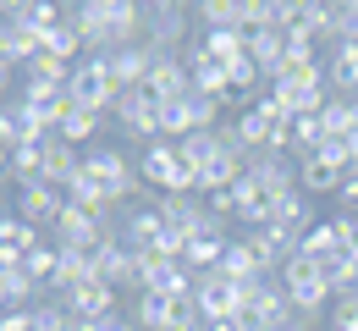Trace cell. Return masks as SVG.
<instances>
[{"label":"cell","instance_id":"6da1fadb","mask_svg":"<svg viewBox=\"0 0 358 331\" xmlns=\"http://www.w3.org/2000/svg\"><path fill=\"white\" fill-rule=\"evenodd\" d=\"M138 177H143L155 193H199V171L182 160V149L171 139L149 143V149L138 155Z\"/></svg>","mask_w":358,"mask_h":331},{"label":"cell","instance_id":"7a4b0ae2","mask_svg":"<svg viewBox=\"0 0 358 331\" xmlns=\"http://www.w3.org/2000/svg\"><path fill=\"white\" fill-rule=\"evenodd\" d=\"M281 287H287L292 309H298V315H309V321H320V309H325V304H336V293H331V282H325V271L314 265L309 254H292V260L281 265Z\"/></svg>","mask_w":358,"mask_h":331},{"label":"cell","instance_id":"3957f363","mask_svg":"<svg viewBox=\"0 0 358 331\" xmlns=\"http://www.w3.org/2000/svg\"><path fill=\"white\" fill-rule=\"evenodd\" d=\"M160 111H166V99L155 94L149 83L122 89V94H116V105H110V116L122 122V133H127V139H138L143 149H149V143H160Z\"/></svg>","mask_w":358,"mask_h":331},{"label":"cell","instance_id":"277c9868","mask_svg":"<svg viewBox=\"0 0 358 331\" xmlns=\"http://www.w3.org/2000/svg\"><path fill=\"white\" fill-rule=\"evenodd\" d=\"M66 99H72L78 111H94V116H105V111L116 105V83H110V66H105V55H83V61L72 66Z\"/></svg>","mask_w":358,"mask_h":331},{"label":"cell","instance_id":"5b68a950","mask_svg":"<svg viewBox=\"0 0 358 331\" xmlns=\"http://www.w3.org/2000/svg\"><path fill=\"white\" fill-rule=\"evenodd\" d=\"M55 139V122L50 116H39L34 105L22 94H11L6 105H0V143L6 149H22V143H50Z\"/></svg>","mask_w":358,"mask_h":331},{"label":"cell","instance_id":"8992f818","mask_svg":"<svg viewBox=\"0 0 358 331\" xmlns=\"http://www.w3.org/2000/svg\"><path fill=\"white\" fill-rule=\"evenodd\" d=\"M193 304H199L204 326L237 321V309H243V298H237V282H226L221 271H204V276H193Z\"/></svg>","mask_w":358,"mask_h":331},{"label":"cell","instance_id":"52a82bcc","mask_svg":"<svg viewBox=\"0 0 358 331\" xmlns=\"http://www.w3.org/2000/svg\"><path fill=\"white\" fill-rule=\"evenodd\" d=\"M61 210H66V193L50 188V183L17 188V221H28V227H39V232H50V227L61 221Z\"/></svg>","mask_w":358,"mask_h":331},{"label":"cell","instance_id":"ba28073f","mask_svg":"<svg viewBox=\"0 0 358 331\" xmlns=\"http://www.w3.org/2000/svg\"><path fill=\"white\" fill-rule=\"evenodd\" d=\"M61 304H66V315H72V321H105V315L116 309V287L105 282V276H94V282L72 287Z\"/></svg>","mask_w":358,"mask_h":331},{"label":"cell","instance_id":"9c48e42d","mask_svg":"<svg viewBox=\"0 0 358 331\" xmlns=\"http://www.w3.org/2000/svg\"><path fill=\"white\" fill-rule=\"evenodd\" d=\"M248 171H254V177H259L270 193H292V188H298V155H287V149L248 155Z\"/></svg>","mask_w":358,"mask_h":331},{"label":"cell","instance_id":"30bf717a","mask_svg":"<svg viewBox=\"0 0 358 331\" xmlns=\"http://www.w3.org/2000/svg\"><path fill=\"white\" fill-rule=\"evenodd\" d=\"M99 276L116 287V293H122V287H138V254L122 243V232H110L99 243Z\"/></svg>","mask_w":358,"mask_h":331},{"label":"cell","instance_id":"8fae6325","mask_svg":"<svg viewBox=\"0 0 358 331\" xmlns=\"http://www.w3.org/2000/svg\"><path fill=\"white\" fill-rule=\"evenodd\" d=\"M231 199H237V221H248V227H270V216H275V193H270L254 171L231 188Z\"/></svg>","mask_w":358,"mask_h":331},{"label":"cell","instance_id":"7c38bea8","mask_svg":"<svg viewBox=\"0 0 358 331\" xmlns=\"http://www.w3.org/2000/svg\"><path fill=\"white\" fill-rule=\"evenodd\" d=\"M78 177H83V149H72V143L50 139V143H45V183L66 193Z\"/></svg>","mask_w":358,"mask_h":331},{"label":"cell","instance_id":"4fadbf2b","mask_svg":"<svg viewBox=\"0 0 358 331\" xmlns=\"http://www.w3.org/2000/svg\"><path fill=\"white\" fill-rule=\"evenodd\" d=\"M39 50H45V34H39V28H28V22H0V55H6L17 72H22Z\"/></svg>","mask_w":358,"mask_h":331},{"label":"cell","instance_id":"5bb4252c","mask_svg":"<svg viewBox=\"0 0 358 331\" xmlns=\"http://www.w3.org/2000/svg\"><path fill=\"white\" fill-rule=\"evenodd\" d=\"M199 50L231 72V66L248 55V34H243V28H204V34H199Z\"/></svg>","mask_w":358,"mask_h":331},{"label":"cell","instance_id":"9a60e30c","mask_svg":"<svg viewBox=\"0 0 358 331\" xmlns=\"http://www.w3.org/2000/svg\"><path fill=\"white\" fill-rule=\"evenodd\" d=\"M270 227H281V232L303 237L314 227V210H309V193L292 188V193H275V216H270Z\"/></svg>","mask_w":358,"mask_h":331},{"label":"cell","instance_id":"2e32d148","mask_svg":"<svg viewBox=\"0 0 358 331\" xmlns=\"http://www.w3.org/2000/svg\"><path fill=\"white\" fill-rule=\"evenodd\" d=\"M226 243H231L226 232H199V237H187V243H182V265H187L193 276L215 271V265H221V254H226Z\"/></svg>","mask_w":358,"mask_h":331},{"label":"cell","instance_id":"e0dca14e","mask_svg":"<svg viewBox=\"0 0 358 331\" xmlns=\"http://www.w3.org/2000/svg\"><path fill=\"white\" fill-rule=\"evenodd\" d=\"M342 183H348V171H336V166H325L320 155H298V188L309 193H342Z\"/></svg>","mask_w":358,"mask_h":331},{"label":"cell","instance_id":"ac0fdd59","mask_svg":"<svg viewBox=\"0 0 358 331\" xmlns=\"http://www.w3.org/2000/svg\"><path fill=\"white\" fill-rule=\"evenodd\" d=\"M248 61L270 78V72L287 61V28H254V34H248Z\"/></svg>","mask_w":358,"mask_h":331},{"label":"cell","instance_id":"d6986e66","mask_svg":"<svg viewBox=\"0 0 358 331\" xmlns=\"http://www.w3.org/2000/svg\"><path fill=\"white\" fill-rule=\"evenodd\" d=\"M325 72H331V89H336V94H353L358 99V39H342V45L331 50Z\"/></svg>","mask_w":358,"mask_h":331},{"label":"cell","instance_id":"ffe728a7","mask_svg":"<svg viewBox=\"0 0 358 331\" xmlns=\"http://www.w3.org/2000/svg\"><path fill=\"white\" fill-rule=\"evenodd\" d=\"M320 127H325V139H353L358 133V99L353 94H331L325 111H320Z\"/></svg>","mask_w":358,"mask_h":331},{"label":"cell","instance_id":"44dd1931","mask_svg":"<svg viewBox=\"0 0 358 331\" xmlns=\"http://www.w3.org/2000/svg\"><path fill=\"white\" fill-rule=\"evenodd\" d=\"M99 127H105V116H94V111H78V105H72V111L61 116V127H55V139H61V143H72V149H83V143L94 149V139H99Z\"/></svg>","mask_w":358,"mask_h":331},{"label":"cell","instance_id":"7402d4cb","mask_svg":"<svg viewBox=\"0 0 358 331\" xmlns=\"http://www.w3.org/2000/svg\"><path fill=\"white\" fill-rule=\"evenodd\" d=\"M298 254H309V260H331V254H348V243H342V227H336V216L331 221H314L303 243H298Z\"/></svg>","mask_w":358,"mask_h":331},{"label":"cell","instance_id":"603a6c76","mask_svg":"<svg viewBox=\"0 0 358 331\" xmlns=\"http://www.w3.org/2000/svg\"><path fill=\"white\" fill-rule=\"evenodd\" d=\"M215 271H221L226 282H254V276H259V260H254V248H248V237H231V243H226V254H221V265H215Z\"/></svg>","mask_w":358,"mask_h":331},{"label":"cell","instance_id":"cb8c5ba5","mask_svg":"<svg viewBox=\"0 0 358 331\" xmlns=\"http://www.w3.org/2000/svg\"><path fill=\"white\" fill-rule=\"evenodd\" d=\"M6 177H11L17 188H28V183H45V143H22V149H11V166H6Z\"/></svg>","mask_w":358,"mask_h":331},{"label":"cell","instance_id":"d4e9b609","mask_svg":"<svg viewBox=\"0 0 358 331\" xmlns=\"http://www.w3.org/2000/svg\"><path fill=\"white\" fill-rule=\"evenodd\" d=\"M45 55H55V61H66V66H78L89 50H83V34L72 28V22H55L45 34Z\"/></svg>","mask_w":358,"mask_h":331},{"label":"cell","instance_id":"484cf974","mask_svg":"<svg viewBox=\"0 0 358 331\" xmlns=\"http://www.w3.org/2000/svg\"><path fill=\"white\" fill-rule=\"evenodd\" d=\"M22 271H28L39 287H55V276H61V248H55V243L28 248V254H22Z\"/></svg>","mask_w":358,"mask_h":331},{"label":"cell","instance_id":"4316f807","mask_svg":"<svg viewBox=\"0 0 358 331\" xmlns=\"http://www.w3.org/2000/svg\"><path fill=\"white\" fill-rule=\"evenodd\" d=\"M166 315H171V298L166 293H138V331H166Z\"/></svg>","mask_w":358,"mask_h":331},{"label":"cell","instance_id":"83f0119b","mask_svg":"<svg viewBox=\"0 0 358 331\" xmlns=\"http://www.w3.org/2000/svg\"><path fill=\"white\" fill-rule=\"evenodd\" d=\"M177 149H182V160H187V166L199 171V166H210V160L221 155V133H187Z\"/></svg>","mask_w":358,"mask_h":331},{"label":"cell","instance_id":"f1b7e54d","mask_svg":"<svg viewBox=\"0 0 358 331\" xmlns=\"http://www.w3.org/2000/svg\"><path fill=\"white\" fill-rule=\"evenodd\" d=\"M199 22L204 28H243V0H204Z\"/></svg>","mask_w":358,"mask_h":331},{"label":"cell","instance_id":"f546056e","mask_svg":"<svg viewBox=\"0 0 358 331\" xmlns=\"http://www.w3.org/2000/svg\"><path fill=\"white\" fill-rule=\"evenodd\" d=\"M22 72H28V78H45V83H55V89H66V83H72V66H66V61H55V55H45V50H39Z\"/></svg>","mask_w":358,"mask_h":331},{"label":"cell","instance_id":"4dcf8cb0","mask_svg":"<svg viewBox=\"0 0 358 331\" xmlns=\"http://www.w3.org/2000/svg\"><path fill=\"white\" fill-rule=\"evenodd\" d=\"M314 155H320L325 166H336V171H353V149H348V139H325Z\"/></svg>","mask_w":358,"mask_h":331},{"label":"cell","instance_id":"1f68e13d","mask_svg":"<svg viewBox=\"0 0 358 331\" xmlns=\"http://www.w3.org/2000/svg\"><path fill=\"white\" fill-rule=\"evenodd\" d=\"M331 331H358V298H336L331 304Z\"/></svg>","mask_w":358,"mask_h":331},{"label":"cell","instance_id":"d6a6232c","mask_svg":"<svg viewBox=\"0 0 358 331\" xmlns=\"http://www.w3.org/2000/svg\"><path fill=\"white\" fill-rule=\"evenodd\" d=\"M83 331H138L133 315H122V309H110L105 321H83Z\"/></svg>","mask_w":358,"mask_h":331},{"label":"cell","instance_id":"836d02e7","mask_svg":"<svg viewBox=\"0 0 358 331\" xmlns=\"http://www.w3.org/2000/svg\"><path fill=\"white\" fill-rule=\"evenodd\" d=\"M336 227H342V243H348V254L358 260V216H353V210H342V216H336Z\"/></svg>","mask_w":358,"mask_h":331},{"label":"cell","instance_id":"e575fe53","mask_svg":"<svg viewBox=\"0 0 358 331\" xmlns=\"http://www.w3.org/2000/svg\"><path fill=\"white\" fill-rule=\"evenodd\" d=\"M265 331H314V321H309V315H298V309H287V315H281V321H270Z\"/></svg>","mask_w":358,"mask_h":331},{"label":"cell","instance_id":"d590c367","mask_svg":"<svg viewBox=\"0 0 358 331\" xmlns=\"http://www.w3.org/2000/svg\"><path fill=\"white\" fill-rule=\"evenodd\" d=\"M0 331H34V309H6V315H0Z\"/></svg>","mask_w":358,"mask_h":331},{"label":"cell","instance_id":"8d00e7d4","mask_svg":"<svg viewBox=\"0 0 358 331\" xmlns=\"http://www.w3.org/2000/svg\"><path fill=\"white\" fill-rule=\"evenodd\" d=\"M342 204H353V210H358V171H348V183H342Z\"/></svg>","mask_w":358,"mask_h":331},{"label":"cell","instance_id":"74e56055","mask_svg":"<svg viewBox=\"0 0 358 331\" xmlns=\"http://www.w3.org/2000/svg\"><path fill=\"white\" fill-rule=\"evenodd\" d=\"M11 78H17V66H11V61H6V55H0V94H6V89H11Z\"/></svg>","mask_w":358,"mask_h":331},{"label":"cell","instance_id":"f35d334b","mask_svg":"<svg viewBox=\"0 0 358 331\" xmlns=\"http://www.w3.org/2000/svg\"><path fill=\"white\" fill-rule=\"evenodd\" d=\"M0 221H6V199H0Z\"/></svg>","mask_w":358,"mask_h":331}]
</instances>
